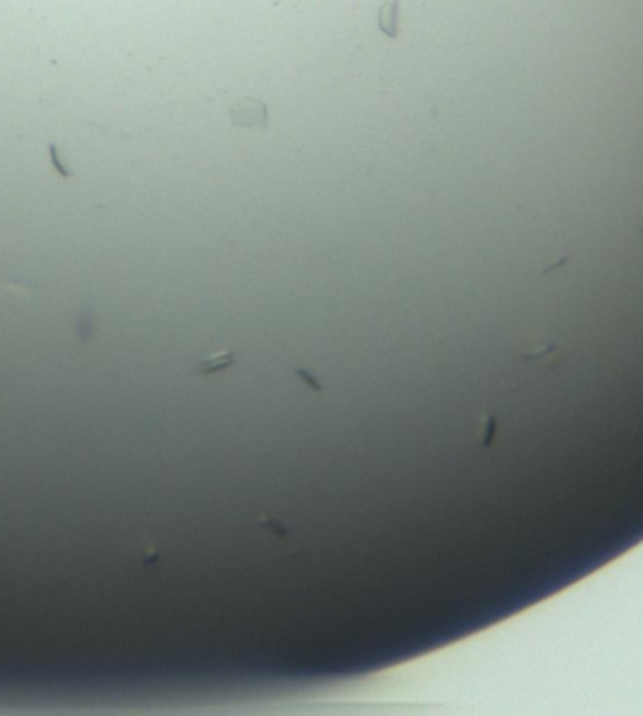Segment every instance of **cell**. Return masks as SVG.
<instances>
[{
  "instance_id": "obj_6",
  "label": "cell",
  "mask_w": 643,
  "mask_h": 716,
  "mask_svg": "<svg viewBox=\"0 0 643 716\" xmlns=\"http://www.w3.org/2000/svg\"><path fill=\"white\" fill-rule=\"evenodd\" d=\"M48 156H51V161H53V168H56V174L63 176V179H71V171H68V168L63 166V161H60L58 146H56V144H48Z\"/></svg>"
},
{
  "instance_id": "obj_1",
  "label": "cell",
  "mask_w": 643,
  "mask_h": 716,
  "mask_svg": "<svg viewBox=\"0 0 643 716\" xmlns=\"http://www.w3.org/2000/svg\"><path fill=\"white\" fill-rule=\"evenodd\" d=\"M229 121L236 128H249V131H264L269 126V109L267 103L254 98V96H244L236 103H232L229 109Z\"/></svg>"
},
{
  "instance_id": "obj_5",
  "label": "cell",
  "mask_w": 643,
  "mask_h": 716,
  "mask_svg": "<svg viewBox=\"0 0 643 716\" xmlns=\"http://www.w3.org/2000/svg\"><path fill=\"white\" fill-rule=\"evenodd\" d=\"M477 425H480V445L490 447L493 435H495V420H493V415H480L477 417Z\"/></svg>"
},
{
  "instance_id": "obj_7",
  "label": "cell",
  "mask_w": 643,
  "mask_h": 716,
  "mask_svg": "<svg viewBox=\"0 0 643 716\" xmlns=\"http://www.w3.org/2000/svg\"><path fill=\"white\" fill-rule=\"evenodd\" d=\"M156 561H159V550H156V546H146V550L141 553V563H144V566H154Z\"/></svg>"
},
{
  "instance_id": "obj_3",
  "label": "cell",
  "mask_w": 643,
  "mask_h": 716,
  "mask_svg": "<svg viewBox=\"0 0 643 716\" xmlns=\"http://www.w3.org/2000/svg\"><path fill=\"white\" fill-rule=\"evenodd\" d=\"M236 362V352L234 350H221V352H214L209 357L201 359V365L196 367L199 374H214V372H221V370H227Z\"/></svg>"
},
{
  "instance_id": "obj_8",
  "label": "cell",
  "mask_w": 643,
  "mask_h": 716,
  "mask_svg": "<svg viewBox=\"0 0 643 716\" xmlns=\"http://www.w3.org/2000/svg\"><path fill=\"white\" fill-rule=\"evenodd\" d=\"M259 523H262V526H264V528H267V530H274V533H277V535H284V528L279 526L277 520H269V518H259Z\"/></svg>"
},
{
  "instance_id": "obj_2",
  "label": "cell",
  "mask_w": 643,
  "mask_h": 716,
  "mask_svg": "<svg viewBox=\"0 0 643 716\" xmlns=\"http://www.w3.org/2000/svg\"><path fill=\"white\" fill-rule=\"evenodd\" d=\"M397 21H400V0H385L380 5V13H377V23H380L382 33L392 38V41L397 38V30H400Z\"/></svg>"
},
{
  "instance_id": "obj_4",
  "label": "cell",
  "mask_w": 643,
  "mask_h": 716,
  "mask_svg": "<svg viewBox=\"0 0 643 716\" xmlns=\"http://www.w3.org/2000/svg\"><path fill=\"white\" fill-rule=\"evenodd\" d=\"M528 362H541V365L556 367L561 362V355H558V344L556 342H538L533 344L530 350L523 355Z\"/></svg>"
},
{
  "instance_id": "obj_10",
  "label": "cell",
  "mask_w": 643,
  "mask_h": 716,
  "mask_svg": "<svg viewBox=\"0 0 643 716\" xmlns=\"http://www.w3.org/2000/svg\"><path fill=\"white\" fill-rule=\"evenodd\" d=\"M636 224H638V232L643 234V209H641V214H638V221H636Z\"/></svg>"
},
{
  "instance_id": "obj_9",
  "label": "cell",
  "mask_w": 643,
  "mask_h": 716,
  "mask_svg": "<svg viewBox=\"0 0 643 716\" xmlns=\"http://www.w3.org/2000/svg\"><path fill=\"white\" fill-rule=\"evenodd\" d=\"M297 374H300V377H304V382H307V388L317 390V392H319V390H322V385H319V382H317L315 377H309V374L304 372V370H297Z\"/></svg>"
}]
</instances>
